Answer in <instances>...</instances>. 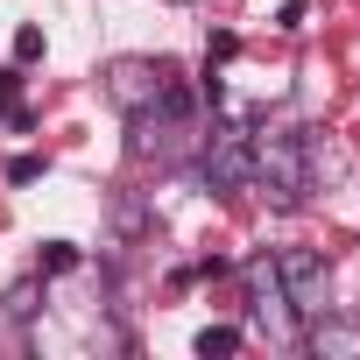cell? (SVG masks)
<instances>
[{
  "instance_id": "cell-11",
  "label": "cell",
  "mask_w": 360,
  "mask_h": 360,
  "mask_svg": "<svg viewBox=\"0 0 360 360\" xmlns=\"http://www.w3.org/2000/svg\"><path fill=\"white\" fill-rule=\"evenodd\" d=\"M304 15H311L304 0H283V8H276V29H283V36H297V29H304Z\"/></svg>"
},
{
  "instance_id": "cell-12",
  "label": "cell",
  "mask_w": 360,
  "mask_h": 360,
  "mask_svg": "<svg viewBox=\"0 0 360 360\" xmlns=\"http://www.w3.org/2000/svg\"><path fill=\"white\" fill-rule=\"evenodd\" d=\"M36 311V283H22V290H8V318H29Z\"/></svg>"
},
{
  "instance_id": "cell-10",
  "label": "cell",
  "mask_w": 360,
  "mask_h": 360,
  "mask_svg": "<svg viewBox=\"0 0 360 360\" xmlns=\"http://www.w3.org/2000/svg\"><path fill=\"white\" fill-rule=\"evenodd\" d=\"M36 176H43V155H15L8 162V184H36Z\"/></svg>"
},
{
  "instance_id": "cell-5",
  "label": "cell",
  "mask_w": 360,
  "mask_h": 360,
  "mask_svg": "<svg viewBox=\"0 0 360 360\" xmlns=\"http://www.w3.org/2000/svg\"><path fill=\"white\" fill-rule=\"evenodd\" d=\"M240 290H248V318L255 325H269V339H290L304 318L290 311V297H283V276H276V255H255L248 269H240Z\"/></svg>"
},
{
  "instance_id": "cell-2",
  "label": "cell",
  "mask_w": 360,
  "mask_h": 360,
  "mask_svg": "<svg viewBox=\"0 0 360 360\" xmlns=\"http://www.w3.org/2000/svg\"><path fill=\"white\" fill-rule=\"evenodd\" d=\"M198 176H205L219 198H233V191L255 184V127H248V113H226V120L205 134V148H198Z\"/></svg>"
},
{
  "instance_id": "cell-7",
  "label": "cell",
  "mask_w": 360,
  "mask_h": 360,
  "mask_svg": "<svg viewBox=\"0 0 360 360\" xmlns=\"http://www.w3.org/2000/svg\"><path fill=\"white\" fill-rule=\"evenodd\" d=\"M71 269H78V248H71V240H43L36 276H71Z\"/></svg>"
},
{
  "instance_id": "cell-4",
  "label": "cell",
  "mask_w": 360,
  "mask_h": 360,
  "mask_svg": "<svg viewBox=\"0 0 360 360\" xmlns=\"http://www.w3.org/2000/svg\"><path fill=\"white\" fill-rule=\"evenodd\" d=\"M169 78H176V71H169L162 57H113V64L99 71V85H106V99H113L120 113H148Z\"/></svg>"
},
{
  "instance_id": "cell-6",
  "label": "cell",
  "mask_w": 360,
  "mask_h": 360,
  "mask_svg": "<svg viewBox=\"0 0 360 360\" xmlns=\"http://www.w3.org/2000/svg\"><path fill=\"white\" fill-rule=\"evenodd\" d=\"M304 339H311V353H318V360H360V325H353V318H332V311H318Z\"/></svg>"
},
{
  "instance_id": "cell-8",
  "label": "cell",
  "mask_w": 360,
  "mask_h": 360,
  "mask_svg": "<svg viewBox=\"0 0 360 360\" xmlns=\"http://www.w3.org/2000/svg\"><path fill=\"white\" fill-rule=\"evenodd\" d=\"M233 346H240L233 325H205V332H198V353H205V360H212V353H233Z\"/></svg>"
},
{
  "instance_id": "cell-3",
  "label": "cell",
  "mask_w": 360,
  "mask_h": 360,
  "mask_svg": "<svg viewBox=\"0 0 360 360\" xmlns=\"http://www.w3.org/2000/svg\"><path fill=\"white\" fill-rule=\"evenodd\" d=\"M276 276H283V297H290V311L304 325L318 311H332V269H325L318 248H276Z\"/></svg>"
},
{
  "instance_id": "cell-1",
  "label": "cell",
  "mask_w": 360,
  "mask_h": 360,
  "mask_svg": "<svg viewBox=\"0 0 360 360\" xmlns=\"http://www.w3.org/2000/svg\"><path fill=\"white\" fill-rule=\"evenodd\" d=\"M311 169H318V141H311V127H269V134H255V184H269V198H276L283 212L304 205Z\"/></svg>"
},
{
  "instance_id": "cell-9",
  "label": "cell",
  "mask_w": 360,
  "mask_h": 360,
  "mask_svg": "<svg viewBox=\"0 0 360 360\" xmlns=\"http://www.w3.org/2000/svg\"><path fill=\"white\" fill-rule=\"evenodd\" d=\"M36 57H43V29H36V22H29V29H22V36H15V64H36Z\"/></svg>"
},
{
  "instance_id": "cell-13",
  "label": "cell",
  "mask_w": 360,
  "mask_h": 360,
  "mask_svg": "<svg viewBox=\"0 0 360 360\" xmlns=\"http://www.w3.org/2000/svg\"><path fill=\"white\" fill-rule=\"evenodd\" d=\"M233 50H240V43H233V36H212V43H205V64H226V57H233Z\"/></svg>"
}]
</instances>
